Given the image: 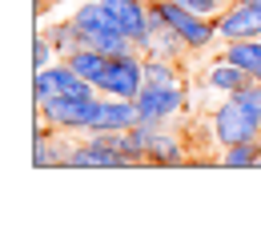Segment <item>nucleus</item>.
I'll return each mask as SVG.
<instances>
[{
    "label": "nucleus",
    "instance_id": "obj_1",
    "mask_svg": "<svg viewBox=\"0 0 261 233\" xmlns=\"http://www.w3.org/2000/svg\"><path fill=\"white\" fill-rule=\"evenodd\" d=\"M137 109H141V121L149 125H169L173 117L189 109V89L181 81L177 61L145 57V89L137 93Z\"/></svg>",
    "mask_w": 261,
    "mask_h": 233
},
{
    "label": "nucleus",
    "instance_id": "obj_2",
    "mask_svg": "<svg viewBox=\"0 0 261 233\" xmlns=\"http://www.w3.org/2000/svg\"><path fill=\"white\" fill-rule=\"evenodd\" d=\"M153 12H157L161 24H169L173 33L189 44V53H209V48L221 44L217 16H201V12H193V8H185L181 0H161V4H153Z\"/></svg>",
    "mask_w": 261,
    "mask_h": 233
},
{
    "label": "nucleus",
    "instance_id": "obj_3",
    "mask_svg": "<svg viewBox=\"0 0 261 233\" xmlns=\"http://www.w3.org/2000/svg\"><path fill=\"white\" fill-rule=\"evenodd\" d=\"M72 20H76L81 36H85V44L100 48L105 57H121V53H133V48H137V40H129V36L109 20V12L100 8V0H81V8L72 12Z\"/></svg>",
    "mask_w": 261,
    "mask_h": 233
},
{
    "label": "nucleus",
    "instance_id": "obj_4",
    "mask_svg": "<svg viewBox=\"0 0 261 233\" xmlns=\"http://www.w3.org/2000/svg\"><path fill=\"white\" fill-rule=\"evenodd\" d=\"M97 97H48L44 105H36V117H44V125H53V129H61V133H89V125H93V113H97Z\"/></svg>",
    "mask_w": 261,
    "mask_h": 233
},
{
    "label": "nucleus",
    "instance_id": "obj_5",
    "mask_svg": "<svg viewBox=\"0 0 261 233\" xmlns=\"http://www.w3.org/2000/svg\"><path fill=\"white\" fill-rule=\"evenodd\" d=\"M209 133H213V145H237V141H257L261 137V121L253 113H245L233 97H225L213 113H209Z\"/></svg>",
    "mask_w": 261,
    "mask_h": 233
},
{
    "label": "nucleus",
    "instance_id": "obj_6",
    "mask_svg": "<svg viewBox=\"0 0 261 233\" xmlns=\"http://www.w3.org/2000/svg\"><path fill=\"white\" fill-rule=\"evenodd\" d=\"M141 89H145V53L133 48V53H121V57H109L105 81H100V93H105V97H129V100H137Z\"/></svg>",
    "mask_w": 261,
    "mask_h": 233
},
{
    "label": "nucleus",
    "instance_id": "obj_7",
    "mask_svg": "<svg viewBox=\"0 0 261 233\" xmlns=\"http://www.w3.org/2000/svg\"><path fill=\"white\" fill-rule=\"evenodd\" d=\"M221 40H261V0H229L217 16Z\"/></svg>",
    "mask_w": 261,
    "mask_h": 233
},
{
    "label": "nucleus",
    "instance_id": "obj_8",
    "mask_svg": "<svg viewBox=\"0 0 261 233\" xmlns=\"http://www.w3.org/2000/svg\"><path fill=\"white\" fill-rule=\"evenodd\" d=\"M100 8L109 12V20L129 36V40H141V36L157 24L153 4H145V0H100Z\"/></svg>",
    "mask_w": 261,
    "mask_h": 233
},
{
    "label": "nucleus",
    "instance_id": "obj_9",
    "mask_svg": "<svg viewBox=\"0 0 261 233\" xmlns=\"http://www.w3.org/2000/svg\"><path fill=\"white\" fill-rule=\"evenodd\" d=\"M133 125H141V109H137V100H129V97H105V93H100L89 133H117V129H133Z\"/></svg>",
    "mask_w": 261,
    "mask_h": 233
},
{
    "label": "nucleus",
    "instance_id": "obj_10",
    "mask_svg": "<svg viewBox=\"0 0 261 233\" xmlns=\"http://www.w3.org/2000/svg\"><path fill=\"white\" fill-rule=\"evenodd\" d=\"M189 157H185V145H181V137L169 133L165 125H153V133H149V145H145V165H157V169H177L185 165Z\"/></svg>",
    "mask_w": 261,
    "mask_h": 233
},
{
    "label": "nucleus",
    "instance_id": "obj_11",
    "mask_svg": "<svg viewBox=\"0 0 261 233\" xmlns=\"http://www.w3.org/2000/svg\"><path fill=\"white\" fill-rule=\"evenodd\" d=\"M137 48H141L145 57H161V61H177V65H181V61H185V53H189V44L173 33L169 24H161V20H157L149 33L137 40Z\"/></svg>",
    "mask_w": 261,
    "mask_h": 233
},
{
    "label": "nucleus",
    "instance_id": "obj_12",
    "mask_svg": "<svg viewBox=\"0 0 261 233\" xmlns=\"http://www.w3.org/2000/svg\"><path fill=\"white\" fill-rule=\"evenodd\" d=\"M249 81H253V76H249L241 65L225 61L221 53L209 61V68H205V72H201V85H205V89H213V93H225V97H229V93H237V89H245Z\"/></svg>",
    "mask_w": 261,
    "mask_h": 233
},
{
    "label": "nucleus",
    "instance_id": "obj_13",
    "mask_svg": "<svg viewBox=\"0 0 261 233\" xmlns=\"http://www.w3.org/2000/svg\"><path fill=\"white\" fill-rule=\"evenodd\" d=\"M48 72H53V85H57V93H61V97H97V93H100L97 85H93V81H85V76L68 65V61H53Z\"/></svg>",
    "mask_w": 261,
    "mask_h": 233
},
{
    "label": "nucleus",
    "instance_id": "obj_14",
    "mask_svg": "<svg viewBox=\"0 0 261 233\" xmlns=\"http://www.w3.org/2000/svg\"><path fill=\"white\" fill-rule=\"evenodd\" d=\"M221 57L241 65L253 81H261V40H221Z\"/></svg>",
    "mask_w": 261,
    "mask_h": 233
},
{
    "label": "nucleus",
    "instance_id": "obj_15",
    "mask_svg": "<svg viewBox=\"0 0 261 233\" xmlns=\"http://www.w3.org/2000/svg\"><path fill=\"white\" fill-rule=\"evenodd\" d=\"M65 61L76 68V72H81L85 81H93V85L100 89V81H105V68H109V57H105L100 48H93V44H81L76 53H68Z\"/></svg>",
    "mask_w": 261,
    "mask_h": 233
},
{
    "label": "nucleus",
    "instance_id": "obj_16",
    "mask_svg": "<svg viewBox=\"0 0 261 233\" xmlns=\"http://www.w3.org/2000/svg\"><path fill=\"white\" fill-rule=\"evenodd\" d=\"M44 36L53 40V48H57V57L65 61L68 53H76L81 44H85V36H81V29H76V20L72 16H65V20H53L48 29H44Z\"/></svg>",
    "mask_w": 261,
    "mask_h": 233
},
{
    "label": "nucleus",
    "instance_id": "obj_17",
    "mask_svg": "<svg viewBox=\"0 0 261 233\" xmlns=\"http://www.w3.org/2000/svg\"><path fill=\"white\" fill-rule=\"evenodd\" d=\"M257 153H261V137L257 141H237V145H225V149H221L217 165H225V169H253L257 165Z\"/></svg>",
    "mask_w": 261,
    "mask_h": 233
},
{
    "label": "nucleus",
    "instance_id": "obj_18",
    "mask_svg": "<svg viewBox=\"0 0 261 233\" xmlns=\"http://www.w3.org/2000/svg\"><path fill=\"white\" fill-rule=\"evenodd\" d=\"M48 97H57L53 72H48V68H33V100H36V105H44Z\"/></svg>",
    "mask_w": 261,
    "mask_h": 233
},
{
    "label": "nucleus",
    "instance_id": "obj_19",
    "mask_svg": "<svg viewBox=\"0 0 261 233\" xmlns=\"http://www.w3.org/2000/svg\"><path fill=\"white\" fill-rule=\"evenodd\" d=\"M53 61H61L57 48H53V40H48L44 33H36V40H33V68H48Z\"/></svg>",
    "mask_w": 261,
    "mask_h": 233
},
{
    "label": "nucleus",
    "instance_id": "obj_20",
    "mask_svg": "<svg viewBox=\"0 0 261 233\" xmlns=\"http://www.w3.org/2000/svg\"><path fill=\"white\" fill-rule=\"evenodd\" d=\"M185 8H193V12H201V16H221L229 8V0H181Z\"/></svg>",
    "mask_w": 261,
    "mask_h": 233
},
{
    "label": "nucleus",
    "instance_id": "obj_21",
    "mask_svg": "<svg viewBox=\"0 0 261 233\" xmlns=\"http://www.w3.org/2000/svg\"><path fill=\"white\" fill-rule=\"evenodd\" d=\"M53 4H65V0H36V8L44 12V8H53Z\"/></svg>",
    "mask_w": 261,
    "mask_h": 233
},
{
    "label": "nucleus",
    "instance_id": "obj_22",
    "mask_svg": "<svg viewBox=\"0 0 261 233\" xmlns=\"http://www.w3.org/2000/svg\"><path fill=\"white\" fill-rule=\"evenodd\" d=\"M145 4H161V0H145Z\"/></svg>",
    "mask_w": 261,
    "mask_h": 233
}]
</instances>
